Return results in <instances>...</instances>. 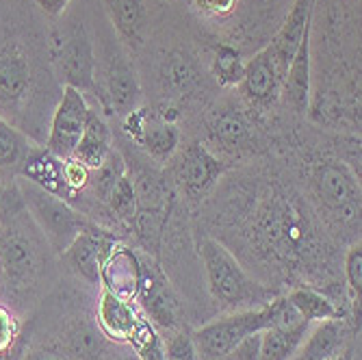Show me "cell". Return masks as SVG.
Listing matches in <instances>:
<instances>
[{
	"instance_id": "cell-1",
	"label": "cell",
	"mask_w": 362,
	"mask_h": 360,
	"mask_svg": "<svg viewBox=\"0 0 362 360\" xmlns=\"http://www.w3.org/2000/svg\"><path fill=\"white\" fill-rule=\"evenodd\" d=\"M30 24V22H28ZM13 9H0V117L37 146L48 135V105L54 72L33 28Z\"/></svg>"
},
{
	"instance_id": "cell-2",
	"label": "cell",
	"mask_w": 362,
	"mask_h": 360,
	"mask_svg": "<svg viewBox=\"0 0 362 360\" xmlns=\"http://www.w3.org/2000/svg\"><path fill=\"white\" fill-rule=\"evenodd\" d=\"M202 265L206 272L211 296L230 308H258L274 300V291L258 284L239 265V260L230 254L219 241L202 239L197 243Z\"/></svg>"
},
{
	"instance_id": "cell-3",
	"label": "cell",
	"mask_w": 362,
	"mask_h": 360,
	"mask_svg": "<svg viewBox=\"0 0 362 360\" xmlns=\"http://www.w3.org/2000/svg\"><path fill=\"white\" fill-rule=\"evenodd\" d=\"M48 52L54 79L63 83V87L78 89L81 93H93L98 98L95 52L83 22L76 18L57 22L48 35Z\"/></svg>"
},
{
	"instance_id": "cell-4",
	"label": "cell",
	"mask_w": 362,
	"mask_h": 360,
	"mask_svg": "<svg viewBox=\"0 0 362 360\" xmlns=\"http://www.w3.org/2000/svg\"><path fill=\"white\" fill-rule=\"evenodd\" d=\"M16 185H18V191L22 195V202H24L28 215L37 223L48 245L57 254H61L74 241V237L83 231V228H87L93 221L89 217H85L83 213H78L76 209H72L68 202L57 198V195L28 182L26 178L18 176Z\"/></svg>"
},
{
	"instance_id": "cell-5",
	"label": "cell",
	"mask_w": 362,
	"mask_h": 360,
	"mask_svg": "<svg viewBox=\"0 0 362 360\" xmlns=\"http://www.w3.org/2000/svg\"><path fill=\"white\" fill-rule=\"evenodd\" d=\"M272 317H269V306H258V308H247L239 310L235 315L221 317L217 321L206 323L193 335V343L197 354L211 360H221L228 358V354L237 347L245 337L254 332H262L269 328Z\"/></svg>"
},
{
	"instance_id": "cell-6",
	"label": "cell",
	"mask_w": 362,
	"mask_h": 360,
	"mask_svg": "<svg viewBox=\"0 0 362 360\" xmlns=\"http://www.w3.org/2000/svg\"><path fill=\"white\" fill-rule=\"evenodd\" d=\"M135 182L137 193V213L133 219L135 233L146 248V252L152 256L160 248L163 231H165L170 211H172V193L152 174H141Z\"/></svg>"
},
{
	"instance_id": "cell-7",
	"label": "cell",
	"mask_w": 362,
	"mask_h": 360,
	"mask_svg": "<svg viewBox=\"0 0 362 360\" xmlns=\"http://www.w3.org/2000/svg\"><path fill=\"white\" fill-rule=\"evenodd\" d=\"M89 111L91 107L87 105L85 93L72 87H63L48 122V135L44 148L59 158L72 156L83 137Z\"/></svg>"
},
{
	"instance_id": "cell-8",
	"label": "cell",
	"mask_w": 362,
	"mask_h": 360,
	"mask_svg": "<svg viewBox=\"0 0 362 360\" xmlns=\"http://www.w3.org/2000/svg\"><path fill=\"white\" fill-rule=\"evenodd\" d=\"M174 109L172 113L168 111H152V109H135L130 111L124 120V133L139 144L150 158L156 163H165L174 156L180 133L174 124Z\"/></svg>"
},
{
	"instance_id": "cell-9",
	"label": "cell",
	"mask_w": 362,
	"mask_h": 360,
	"mask_svg": "<svg viewBox=\"0 0 362 360\" xmlns=\"http://www.w3.org/2000/svg\"><path fill=\"white\" fill-rule=\"evenodd\" d=\"M117 245H119V235H115L109 228H103L98 221H91L61 252V258L85 282L100 284V272Z\"/></svg>"
},
{
	"instance_id": "cell-10",
	"label": "cell",
	"mask_w": 362,
	"mask_h": 360,
	"mask_svg": "<svg viewBox=\"0 0 362 360\" xmlns=\"http://www.w3.org/2000/svg\"><path fill=\"white\" fill-rule=\"evenodd\" d=\"M313 187L323 207L343 217V221H354L360 215V180L345 163H317L313 170Z\"/></svg>"
},
{
	"instance_id": "cell-11",
	"label": "cell",
	"mask_w": 362,
	"mask_h": 360,
	"mask_svg": "<svg viewBox=\"0 0 362 360\" xmlns=\"http://www.w3.org/2000/svg\"><path fill=\"white\" fill-rule=\"evenodd\" d=\"M139 95L141 85L135 65L122 50H111L105 63V81L98 85V100L109 113L126 117L139 107Z\"/></svg>"
},
{
	"instance_id": "cell-12",
	"label": "cell",
	"mask_w": 362,
	"mask_h": 360,
	"mask_svg": "<svg viewBox=\"0 0 362 360\" xmlns=\"http://www.w3.org/2000/svg\"><path fill=\"white\" fill-rule=\"evenodd\" d=\"M139 256V293L137 300L144 304L148 317L160 325V328L172 330L178 325V300L174 291L163 274L160 265L152 254H137Z\"/></svg>"
},
{
	"instance_id": "cell-13",
	"label": "cell",
	"mask_w": 362,
	"mask_h": 360,
	"mask_svg": "<svg viewBox=\"0 0 362 360\" xmlns=\"http://www.w3.org/2000/svg\"><path fill=\"white\" fill-rule=\"evenodd\" d=\"M223 170V163L217 156H213L202 144H191L176 161L174 178L187 198L197 200L215 185Z\"/></svg>"
},
{
	"instance_id": "cell-14",
	"label": "cell",
	"mask_w": 362,
	"mask_h": 360,
	"mask_svg": "<svg viewBox=\"0 0 362 360\" xmlns=\"http://www.w3.org/2000/svg\"><path fill=\"white\" fill-rule=\"evenodd\" d=\"M282 81L284 76L280 74L272 52L262 48L250 61H245L243 79L239 85L247 103H252L254 107H272L280 98Z\"/></svg>"
},
{
	"instance_id": "cell-15",
	"label": "cell",
	"mask_w": 362,
	"mask_h": 360,
	"mask_svg": "<svg viewBox=\"0 0 362 360\" xmlns=\"http://www.w3.org/2000/svg\"><path fill=\"white\" fill-rule=\"evenodd\" d=\"M313 11H315V0H293L284 22L276 30L272 42L265 46L272 52L282 76H286V68H288L295 50H298L300 42L304 40V35L313 26Z\"/></svg>"
},
{
	"instance_id": "cell-16",
	"label": "cell",
	"mask_w": 362,
	"mask_h": 360,
	"mask_svg": "<svg viewBox=\"0 0 362 360\" xmlns=\"http://www.w3.org/2000/svg\"><path fill=\"white\" fill-rule=\"evenodd\" d=\"M18 176L57 195V198H61L63 202H68L74 209V195L70 193L68 185H65V176H63V158L54 156L44 146H37V144L33 146Z\"/></svg>"
},
{
	"instance_id": "cell-17",
	"label": "cell",
	"mask_w": 362,
	"mask_h": 360,
	"mask_svg": "<svg viewBox=\"0 0 362 360\" xmlns=\"http://www.w3.org/2000/svg\"><path fill=\"white\" fill-rule=\"evenodd\" d=\"M100 286L115 298L133 304L139 293V256L130 248L117 245L100 272Z\"/></svg>"
},
{
	"instance_id": "cell-18",
	"label": "cell",
	"mask_w": 362,
	"mask_h": 360,
	"mask_svg": "<svg viewBox=\"0 0 362 360\" xmlns=\"http://www.w3.org/2000/svg\"><path fill=\"white\" fill-rule=\"evenodd\" d=\"M95 319L107 339L117 341V343H130V339H133L137 325L141 321V315H137V310L130 302H124L115 298L113 293H109L107 289H103L100 300H98Z\"/></svg>"
},
{
	"instance_id": "cell-19",
	"label": "cell",
	"mask_w": 362,
	"mask_h": 360,
	"mask_svg": "<svg viewBox=\"0 0 362 360\" xmlns=\"http://www.w3.org/2000/svg\"><path fill=\"white\" fill-rule=\"evenodd\" d=\"M280 98L295 113L308 111V103H310V30L304 35V40L300 42L298 50H295V54L288 63Z\"/></svg>"
},
{
	"instance_id": "cell-20",
	"label": "cell",
	"mask_w": 362,
	"mask_h": 360,
	"mask_svg": "<svg viewBox=\"0 0 362 360\" xmlns=\"http://www.w3.org/2000/svg\"><path fill=\"white\" fill-rule=\"evenodd\" d=\"M119 40L128 48H141L148 37V13L144 0H103Z\"/></svg>"
},
{
	"instance_id": "cell-21",
	"label": "cell",
	"mask_w": 362,
	"mask_h": 360,
	"mask_svg": "<svg viewBox=\"0 0 362 360\" xmlns=\"http://www.w3.org/2000/svg\"><path fill=\"white\" fill-rule=\"evenodd\" d=\"M306 337L308 339L302 341L293 360H330L349 347V335L343 319L319 321L317 328Z\"/></svg>"
},
{
	"instance_id": "cell-22",
	"label": "cell",
	"mask_w": 362,
	"mask_h": 360,
	"mask_svg": "<svg viewBox=\"0 0 362 360\" xmlns=\"http://www.w3.org/2000/svg\"><path fill=\"white\" fill-rule=\"evenodd\" d=\"M113 150H115L113 148V133H111L107 120L103 117V113L91 109L87 124H85V130H83V137H81L72 158H76L87 170L93 172L103 166Z\"/></svg>"
},
{
	"instance_id": "cell-23",
	"label": "cell",
	"mask_w": 362,
	"mask_h": 360,
	"mask_svg": "<svg viewBox=\"0 0 362 360\" xmlns=\"http://www.w3.org/2000/svg\"><path fill=\"white\" fill-rule=\"evenodd\" d=\"M306 319L293 325H269L260 332V360H293L308 335Z\"/></svg>"
},
{
	"instance_id": "cell-24",
	"label": "cell",
	"mask_w": 362,
	"mask_h": 360,
	"mask_svg": "<svg viewBox=\"0 0 362 360\" xmlns=\"http://www.w3.org/2000/svg\"><path fill=\"white\" fill-rule=\"evenodd\" d=\"M33 146L35 144L22 130H18L5 117H0V178H3V185L18 178Z\"/></svg>"
},
{
	"instance_id": "cell-25",
	"label": "cell",
	"mask_w": 362,
	"mask_h": 360,
	"mask_svg": "<svg viewBox=\"0 0 362 360\" xmlns=\"http://www.w3.org/2000/svg\"><path fill=\"white\" fill-rule=\"evenodd\" d=\"M211 137L226 150L241 148L250 137V126L239 109H221L211 120Z\"/></svg>"
},
{
	"instance_id": "cell-26",
	"label": "cell",
	"mask_w": 362,
	"mask_h": 360,
	"mask_svg": "<svg viewBox=\"0 0 362 360\" xmlns=\"http://www.w3.org/2000/svg\"><path fill=\"white\" fill-rule=\"evenodd\" d=\"M291 304L298 308V313L308 321H330V319H341V310L334 306V302L330 298H325L323 293L310 289V286H300L291 291L288 296Z\"/></svg>"
},
{
	"instance_id": "cell-27",
	"label": "cell",
	"mask_w": 362,
	"mask_h": 360,
	"mask_svg": "<svg viewBox=\"0 0 362 360\" xmlns=\"http://www.w3.org/2000/svg\"><path fill=\"white\" fill-rule=\"evenodd\" d=\"M103 204L113 213V217L117 221L133 226V219L137 213V193H135V182H133L130 172H124L115 180V185L109 189Z\"/></svg>"
},
{
	"instance_id": "cell-28",
	"label": "cell",
	"mask_w": 362,
	"mask_h": 360,
	"mask_svg": "<svg viewBox=\"0 0 362 360\" xmlns=\"http://www.w3.org/2000/svg\"><path fill=\"white\" fill-rule=\"evenodd\" d=\"M163 81H165V85L172 91L189 93L195 89L197 81H200V74H197V68L189 54L176 52L163 63Z\"/></svg>"
},
{
	"instance_id": "cell-29",
	"label": "cell",
	"mask_w": 362,
	"mask_h": 360,
	"mask_svg": "<svg viewBox=\"0 0 362 360\" xmlns=\"http://www.w3.org/2000/svg\"><path fill=\"white\" fill-rule=\"evenodd\" d=\"M243 65L245 61L241 59V52L228 44L217 46L215 59H213V74L219 85L223 87H235L243 79Z\"/></svg>"
},
{
	"instance_id": "cell-30",
	"label": "cell",
	"mask_w": 362,
	"mask_h": 360,
	"mask_svg": "<svg viewBox=\"0 0 362 360\" xmlns=\"http://www.w3.org/2000/svg\"><path fill=\"white\" fill-rule=\"evenodd\" d=\"M130 343H133V347L137 349L139 360H165V347H163L160 337L150 325V321L144 317L137 325L133 339H130Z\"/></svg>"
},
{
	"instance_id": "cell-31",
	"label": "cell",
	"mask_w": 362,
	"mask_h": 360,
	"mask_svg": "<svg viewBox=\"0 0 362 360\" xmlns=\"http://www.w3.org/2000/svg\"><path fill=\"white\" fill-rule=\"evenodd\" d=\"M20 345H24L20 323L7 306L0 304V356L11 354Z\"/></svg>"
},
{
	"instance_id": "cell-32",
	"label": "cell",
	"mask_w": 362,
	"mask_h": 360,
	"mask_svg": "<svg viewBox=\"0 0 362 360\" xmlns=\"http://www.w3.org/2000/svg\"><path fill=\"white\" fill-rule=\"evenodd\" d=\"M345 276H347V284L354 293V300L360 302V293H362V245H360V241L347 250Z\"/></svg>"
},
{
	"instance_id": "cell-33",
	"label": "cell",
	"mask_w": 362,
	"mask_h": 360,
	"mask_svg": "<svg viewBox=\"0 0 362 360\" xmlns=\"http://www.w3.org/2000/svg\"><path fill=\"white\" fill-rule=\"evenodd\" d=\"M163 347H165V360H197L193 337L187 332H174Z\"/></svg>"
},
{
	"instance_id": "cell-34",
	"label": "cell",
	"mask_w": 362,
	"mask_h": 360,
	"mask_svg": "<svg viewBox=\"0 0 362 360\" xmlns=\"http://www.w3.org/2000/svg\"><path fill=\"white\" fill-rule=\"evenodd\" d=\"M193 7L204 16L223 18L237 11L239 0H193Z\"/></svg>"
},
{
	"instance_id": "cell-35",
	"label": "cell",
	"mask_w": 362,
	"mask_h": 360,
	"mask_svg": "<svg viewBox=\"0 0 362 360\" xmlns=\"http://www.w3.org/2000/svg\"><path fill=\"white\" fill-rule=\"evenodd\" d=\"M228 360H260V332L245 337L228 354Z\"/></svg>"
},
{
	"instance_id": "cell-36",
	"label": "cell",
	"mask_w": 362,
	"mask_h": 360,
	"mask_svg": "<svg viewBox=\"0 0 362 360\" xmlns=\"http://www.w3.org/2000/svg\"><path fill=\"white\" fill-rule=\"evenodd\" d=\"M286 0H250V20L256 16L258 20L267 22L269 18L276 20L278 13H282Z\"/></svg>"
},
{
	"instance_id": "cell-37",
	"label": "cell",
	"mask_w": 362,
	"mask_h": 360,
	"mask_svg": "<svg viewBox=\"0 0 362 360\" xmlns=\"http://www.w3.org/2000/svg\"><path fill=\"white\" fill-rule=\"evenodd\" d=\"M70 3H72V0H35V5H37L46 16H50V18L63 16Z\"/></svg>"
},
{
	"instance_id": "cell-38",
	"label": "cell",
	"mask_w": 362,
	"mask_h": 360,
	"mask_svg": "<svg viewBox=\"0 0 362 360\" xmlns=\"http://www.w3.org/2000/svg\"><path fill=\"white\" fill-rule=\"evenodd\" d=\"M20 360H68L54 352H46V349H33V352H24V356Z\"/></svg>"
},
{
	"instance_id": "cell-39",
	"label": "cell",
	"mask_w": 362,
	"mask_h": 360,
	"mask_svg": "<svg viewBox=\"0 0 362 360\" xmlns=\"http://www.w3.org/2000/svg\"><path fill=\"white\" fill-rule=\"evenodd\" d=\"M330 360H354V352H351V347H347V349H343L341 354H337V356L330 358Z\"/></svg>"
},
{
	"instance_id": "cell-40",
	"label": "cell",
	"mask_w": 362,
	"mask_h": 360,
	"mask_svg": "<svg viewBox=\"0 0 362 360\" xmlns=\"http://www.w3.org/2000/svg\"><path fill=\"white\" fill-rule=\"evenodd\" d=\"M0 207H3V185H0Z\"/></svg>"
}]
</instances>
